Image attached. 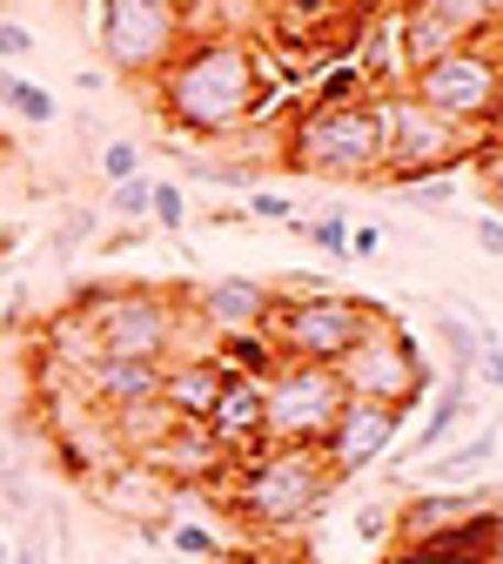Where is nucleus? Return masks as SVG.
<instances>
[{
	"label": "nucleus",
	"mask_w": 503,
	"mask_h": 564,
	"mask_svg": "<svg viewBox=\"0 0 503 564\" xmlns=\"http://www.w3.org/2000/svg\"><path fill=\"white\" fill-rule=\"evenodd\" d=\"M390 564H503V511H477L463 524H444L429 538H396Z\"/></svg>",
	"instance_id": "f8f14e48"
},
{
	"label": "nucleus",
	"mask_w": 503,
	"mask_h": 564,
	"mask_svg": "<svg viewBox=\"0 0 503 564\" xmlns=\"http://www.w3.org/2000/svg\"><path fill=\"white\" fill-rule=\"evenodd\" d=\"M477 511H490V490H409V498L390 511V518H396V524H390V544H396V538H429V531L463 524V518H477Z\"/></svg>",
	"instance_id": "2eb2a0df"
},
{
	"label": "nucleus",
	"mask_w": 503,
	"mask_h": 564,
	"mask_svg": "<svg viewBox=\"0 0 503 564\" xmlns=\"http://www.w3.org/2000/svg\"><path fill=\"white\" fill-rule=\"evenodd\" d=\"M477 249L483 256H503V216H496V208H483V216H477Z\"/></svg>",
	"instance_id": "e433bc0d"
},
{
	"label": "nucleus",
	"mask_w": 503,
	"mask_h": 564,
	"mask_svg": "<svg viewBox=\"0 0 503 564\" xmlns=\"http://www.w3.org/2000/svg\"><path fill=\"white\" fill-rule=\"evenodd\" d=\"M409 95H416L423 108H437V115H450L457 128L477 134V128L503 121V54L483 47V41H463V47H450L444 61L416 67V75H409Z\"/></svg>",
	"instance_id": "1a4fd4ad"
},
{
	"label": "nucleus",
	"mask_w": 503,
	"mask_h": 564,
	"mask_svg": "<svg viewBox=\"0 0 503 564\" xmlns=\"http://www.w3.org/2000/svg\"><path fill=\"white\" fill-rule=\"evenodd\" d=\"M349 14H363L356 0H269V21L275 34H309V41H329V21H349Z\"/></svg>",
	"instance_id": "412c9836"
},
{
	"label": "nucleus",
	"mask_w": 503,
	"mask_h": 564,
	"mask_svg": "<svg viewBox=\"0 0 503 564\" xmlns=\"http://www.w3.org/2000/svg\"><path fill=\"white\" fill-rule=\"evenodd\" d=\"M0 564H14V544H8V538H0Z\"/></svg>",
	"instance_id": "a19ab883"
},
{
	"label": "nucleus",
	"mask_w": 503,
	"mask_h": 564,
	"mask_svg": "<svg viewBox=\"0 0 503 564\" xmlns=\"http://www.w3.org/2000/svg\"><path fill=\"white\" fill-rule=\"evenodd\" d=\"M336 377H342L349 397H370V403H390V410H423L429 383H437V370L423 364V349L390 316H376L363 336H356V349H342Z\"/></svg>",
	"instance_id": "6e6552de"
},
{
	"label": "nucleus",
	"mask_w": 503,
	"mask_h": 564,
	"mask_svg": "<svg viewBox=\"0 0 503 564\" xmlns=\"http://www.w3.org/2000/svg\"><path fill=\"white\" fill-rule=\"evenodd\" d=\"M416 8H429L457 41H483L490 28H503V0H416Z\"/></svg>",
	"instance_id": "4be33fe9"
},
{
	"label": "nucleus",
	"mask_w": 503,
	"mask_h": 564,
	"mask_svg": "<svg viewBox=\"0 0 503 564\" xmlns=\"http://www.w3.org/2000/svg\"><path fill=\"white\" fill-rule=\"evenodd\" d=\"M101 249H108V256H128V249H141V229H121V223H114V229L101 236Z\"/></svg>",
	"instance_id": "58836bf2"
},
{
	"label": "nucleus",
	"mask_w": 503,
	"mask_h": 564,
	"mask_svg": "<svg viewBox=\"0 0 503 564\" xmlns=\"http://www.w3.org/2000/svg\"><path fill=\"white\" fill-rule=\"evenodd\" d=\"M249 216L255 223H296V202L289 195H269V188H249Z\"/></svg>",
	"instance_id": "2f4dec72"
},
{
	"label": "nucleus",
	"mask_w": 503,
	"mask_h": 564,
	"mask_svg": "<svg viewBox=\"0 0 503 564\" xmlns=\"http://www.w3.org/2000/svg\"><path fill=\"white\" fill-rule=\"evenodd\" d=\"M155 95H162L168 128L195 141H229L269 108L262 61L242 34H188V47L155 75Z\"/></svg>",
	"instance_id": "f257e3e1"
},
{
	"label": "nucleus",
	"mask_w": 503,
	"mask_h": 564,
	"mask_svg": "<svg viewBox=\"0 0 503 564\" xmlns=\"http://www.w3.org/2000/svg\"><path fill=\"white\" fill-rule=\"evenodd\" d=\"M496 423L490 431H477V437H463V444H444L437 457H423L416 464V490H470L483 470H490V457H496Z\"/></svg>",
	"instance_id": "f3484780"
},
{
	"label": "nucleus",
	"mask_w": 503,
	"mask_h": 564,
	"mask_svg": "<svg viewBox=\"0 0 503 564\" xmlns=\"http://www.w3.org/2000/svg\"><path fill=\"white\" fill-rule=\"evenodd\" d=\"M329 498H336V477H329L322 451H309V444H255V451H242V470H236L242 524H255L269 538H289V531L316 524Z\"/></svg>",
	"instance_id": "7ed1b4c3"
},
{
	"label": "nucleus",
	"mask_w": 503,
	"mask_h": 564,
	"mask_svg": "<svg viewBox=\"0 0 503 564\" xmlns=\"http://www.w3.org/2000/svg\"><path fill=\"white\" fill-rule=\"evenodd\" d=\"M101 175H108V188H114V182H128V175H141V149L114 134L108 149H101Z\"/></svg>",
	"instance_id": "c756f323"
},
{
	"label": "nucleus",
	"mask_w": 503,
	"mask_h": 564,
	"mask_svg": "<svg viewBox=\"0 0 503 564\" xmlns=\"http://www.w3.org/2000/svg\"><path fill=\"white\" fill-rule=\"evenodd\" d=\"M108 423H114V444L128 451V457H149L168 431H175V410L162 403V397H149V403H128V410H108Z\"/></svg>",
	"instance_id": "aec40b11"
},
{
	"label": "nucleus",
	"mask_w": 503,
	"mask_h": 564,
	"mask_svg": "<svg viewBox=\"0 0 503 564\" xmlns=\"http://www.w3.org/2000/svg\"><path fill=\"white\" fill-rule=\"evenodd\" d=\"M75 310L88 316L101 357L175 364V349H188V310L162 290H81Z\"/></svg>",
	"instance_id": "20e7f679"
},
{
	"label": "nucleus",
	"mask_w": 503,
	"mask_h": 564,
	"mask_svg": "<svg viewBox=\"0 0 503 564\" xmlns=\"http://www.w3.org/2000/svg\"><path fill=\"white\" fill-rule=\"evenodd\" d=\"M149 195H155V175L114 182V188H108V216H114L121 229H141V223H149Z\"/></svg>",
	"instance_id": "a878e982"
},
{
	"label": "nucleus",
	"mask_w": 503,
	"mask_h": 564,
	"mask_svg": "<svg viewBox=\"0 0 503 564\" xmlns=\"http://www.w3.org/2000/svg\"><path fill=\"white\" fill-rule=\"evenodd\" d=\"M403 416H409V410H390V403H370V397H349L342 416L329 423V437H322L329 477L349 484V477H363V470L390 464L396 444H403Z\"/></svg>",
	"instance_id": "9b49d317"
},
{
	"label": "nucleus",
	"mask_w": 503,
	"mask_h": 564,
	"mask_svg": "<svg viewBox=\"0 0 503 564\" xmlns=\"http://www.w3.org/2000/svg\"><path fill=\"white\" fill-rule=\"evenodd\" d=\"M255 390H262V444H309V451H322L329 423L349 403L336 364H275Z\"/></svg>",
	"instance_id": "0eeeda50"
},
{
	"label": "nucleus",
	"mask_w": 503,
	"mask_h": 564,
	"mask_svg": "<svg viewBox=\"0 0 503 564\" xmlns=\"http://www.w3.org/2000/svg\"><path fill=\"white\" fill-rule=\"evenodd\" d=\"M390 505H363V511H356V538H363V544H390Z\"/></svg>",
	"instance_id": "473e14b6"
},
{
	"label": "nucleus",
	"mask_w": 503,
	"mask_h": 564,
	"mask_svg": "<svg viewBox=\"0 0 503 564\" xmlns=\"http://www.w3.org/2000/svg\"><path fill=\"white\" fill-rule=\"evenodd\" d=\"M0 108H8L14 121H28V128H47L54 121V95L34 88V82H21L14 67H0Z\"/></svg>",
	"instance_id": "b1692460"
},
{
	"label": "nucleus",
	"mask_w": 503,
	"mask_h": 564,
	"mask_svg": "<svg viewBox=\"0 0 503 564\" xmlns=\"http://www.w3.org/2000/svg\"><path fill=\"white\" fill-rule=\"evenodd\" d=\"M483 336H490V323H470L463 310H444L437 316V343H444V357H450V377H470L477 370Z\"/></svg>",
	"instance_id": "5701e85b"
},
{
	"label": "nucleus",
	"mask_w": 503,
	"mask_h": 564,
	"mask_svg": "<svg viewBox=\"0 0 503 564\" xmlns=\"http://www.w3.org/2000/svg\"><path fill=\"white\" fill-rule=\"evenodd\" d=\"M34 54V34L21 28V21H0V67H14V61H28Z\"/></svg>",
	"instance_id": "72a5a7b5"
},
{
	"label": "nucleus",
	"mask_w": 503,
	"mask_h": 564,
	"mask_svg": "<svg viewBox=\"0 0 503 564\" xmlns=\"http://www.w3.org/2000/svg\"><path fill=\"white\" fill-rule=\"evenodd\" d=\"M470 377H444V390H437V403L423 410V431L409 437V444H396V457H390V470H403V464H423V457H437L463 423H470Z\"/></svg>",
	"instance_id": "dca6fc26"
},
{
	"label": "nucleus",
	"mask_w": 503,
	"mask_h": 564,
	"mask_svg": "<svg viewBox=\"0 0 503 564\" xmlns=\"http://www.w3.org/2000/svg\"><path fill=\"white\" fill-rule=\"evenodd\" d=\"M182 557H222V538H215V531H201V524H168L162 531Z\"/></svg>",
	"instance_id": "c85d7f7f"
},
{
	"label": "nucleus",
	"mask_w": 503,
	"mask_h": 564,
	"mask_svg": "<svg viewBox=\"0 0 503 564\" xmlns=\"http://www.w3.org/2000/svg\"><path fill=\"white\" fill-rule=\"evenodd\" d=\"M88 236H101V208H67V216L54 223V236H47V256L54 262H75L88 249Z\"/></svg>",
	"instance_id": "393cba45"
},
{
	"label": "nucleus",
	"mask_w": 503,
	"mask_h": 564,
	"mask_svg": "<svg viewBox=\"0 0 503 564\" xmlns=\"http://www.w3.org/2000/svg\"><path fill=\"white\" fill-rule=\"evenodd\" d=\"M309 242L329 256V262H349V216H342V208H329V216H316L309 223Z\"/></svg>",
	"instance_id": "cd10ccee"
},
{
	"label": "nucleus",
	"mask_w": 503,
	"mask_h": 564,
	"mask_svg": "<svg viewBox=\"0 0 503 564\" xmlns=\"http://www.w3.org/2000/svg\"><path fill=\"white\" fill-rule=\"evenodd\" d=\"M356 75H363V88L370 95H396V88H409V67H403V47H396V14L390 21H363V34H356Z\"/></svg>",
	"instance_id": "6ab92c4d"
},
{
	"label": "nucleus",
	"mask_w": 503,
	"mask_h": 564,
	"mask_svg": "<svg viewBox=\"0 0 503 564\" xmlns=\"http://www.w3.org/2000/svg\"><path fill=\"white\" fill-rule=\"evenodd\" d=\"M483 182H490V202H496V216H503V141L483 149Z\"/></svg>",
	"instance_id": "c9c22d12"
},
{
	"label": "nucleus",
	"mask_w": 503,
	"mask_h": 564,
	"mask_svg": "<svg viewBox=\"0 0 503 564\" xmlns=\"http://www.w3.org/2000/svg\"><path fill=\"white\" fill-rule=\"evenodd\" d=\"M222 390H229V370L215 364L208 349H188V357L162 364V403H168L182 423H208L215 403H222Z\"/></svg>",
	"instance_id": "4468645a"
},
{
	"label": "nucleus",
	"mask_w": 503,
	"mask_h": 564,
	"mask_svg": "<svg viewBox=\"0 0 503 564\" xmlns=\"http://www.w3.org/2000/svg\"><path fill=\"white\" fill-rule=\"evenodd\" d=\"M390 162V115L383 95L356 101H309L303 121L282 141V169L316 175V182H383Z\"/></svg>",
	"instance_id": "f03ea898"
},
{
	"label": "nucleus",
	"mask_w": 503,
	"mask_h": 564,
	"mask_svg": "<svg viewBox=\"0 0 503 564\" xmlns=\"http://www.w3.org/2000/svg\"><path fill=\"white\" fill-rule=\"evenodd\" d=\"M149 223H162L168 236L188 223V188H182V182H162V175H155V195H149Z\"/></svg>",
	"instance_id": "bb28decb"
},
{
	"label": "nucleus",
	"mask_w": 503,
	"mask_h": 564,
	"mask_svg": "<svg viewBox=\"0 0 503 564\" xmlns=\"http://www.w3.org/2000/svg\"><path fill=\"white\" fill-rule=\"evenodd\" d=\"M95 47L114 67V82H155L188 47V8L182 0H101Z\"/></svg>",
	"instance_id": "423d86ee"
},
{
	"label": "nucleus",
	"mask_w": 503,
	"mask_h": 564,
	"mask_svg": "<svg viewBox=\"0 0 503 564\" xmlns=\"http://www.w3.org/2000/svg\"><path fill=\"white\" fill-rule=\"evenodd\" d=\"M383 115H390V162H383V182H396V188L429 182V175H450V169L477 149L470 128H457V121L437 115V108H423L409 88L383 95Z\"/></svg>",
	"instance_id": "9d476101"
},
{
	"label": "nucleus",
	"mask_w": 503,
	"mask_h": 564,
	"mask_svg": "<svg viewBox=\"0 0 503 564\" xmlns=\"http://www.w3.org/2000/svg\"><path fill=\"white\" fill-rule=\"evenodd\" d=\"M383 256V229L363 223V229H349V262H376Z\"/></svg>",
	"instance_id": "f704fd0d"
},
{
	"label": "nucleus",
	"mask_w": 503,
	"mask_h": 564,
	"mask_svg": "<svg viewBox=\"0 0 503 564\" xmlns=\"http://www.w3.org/2000/svg\"><path fill=\"white\" fill-rule=\"evenodd\" d=\"M403 202H409V208H450V202H457V188H450V175H429V182H409V188H403Z\"/></svg>",
	"instance_id": "7c9ffc66"
},
{
	"label": "nucleus",
	"mask_w": 503,
	"mask_h": 564,
	"mask_svg": "<svg viewBox=\"0 0 503 564\" xmlns=\"http://www.w3.org/2000/svg\"><path fill=\"white\" fill-rule=\"evenodd\" d=\"M383 310L349 296V290H316V296H275L269 303V349L282 364H342V349H356V336H363Z\"/></svg>",
	"instance_id": "39448f33"
},
{
	"label": "nucleus",
	"mask_w": 503,
	"mask_h": 564,
	"mask_svg": "<svg viewBox=\"0 0 503 564\" xmlns=\"http://www.w3.org/2000/svg\"><path fill=\"white\" fill-rule=\"evenodd\" d=\"M14 564H47V531H28V538L14 544Z\"/></svg>",
	"instance_id": "4c0bfd02"
},
{
	"label": "nucleus",
	"mask_w": 503,
	"mask_h": 564,
	"mask_svg": "<svg viewBox=\"0 0 503 564\" xmlns=\"http://www.w3.org/2000/svg\"><path fill=\"white\" fill-rule=\"evenodd\" d=\"M81 383H88V397H95L101 410H128V403H149V397H162V364L95 357V364L81 370Z\"/></svg>",
	"instance_id": "a211bd4d"
},
{
	"label": "nucleus",
	"mask_w": 503,
	"mask_h": 564,
	"mask_svg": "<svg viewBox=\"0 0 503 564\" xmlns=\"http://www.w3.org/2000/svg\"><path fill=\"white\" fill-rule=\"evenodd\" d=\"M269 303H275V290H269V282H255V275H215V282H201V290H195V316L215 336L262 329L269 323Z\"/></svg>",
	"instance_id": "ddd939ff"
},
{
	"label": "nucleus",
	"mask_w": 503,
	"mask_h": 564,
	"mask_svg": "<svg viewBox=\"0 0 503 564\" xmlns=\"http://www.w3.org/2000/svg\"><path fill=\"white\" fill-rule=\"evenodd\" d=\"M356 8H363V14H376V8H396V0H356Z\"/></svg>",
	"instance_id": "ea45409f"
}]
</instances>
